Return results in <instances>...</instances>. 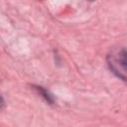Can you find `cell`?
<instances>
[{"mask_svg": "<svg viewBox=\"0 0 127 127\" xmlns=\"http://www.w3.org/2000/svg\"><path fill=\"white\" fill-rule=\"evenodd\" d=\"M3 104H4V102H3V99H2V97L0 96V108L3 106Z\"/></svg>", "mask_w": 127, "mask_h": 127, "instance_id": "2", "label": "cell"}, {"mask_svg": "<svg viewBox=\"0 0 127 127\" xmlns=\"http://www.w3.org/2000/svg\"><path fill=\"white\" fill-rule=\"evenodd\" d=\"M88 1H93V0H88Z\"/></svg>", "mask_w": 127, "mask_h": 127, "instance_id": "3", "label": "cell"}, {"mask_svg": "<svg viewBox=\"0 0 127 127\" xmlns=\"http://www.w3.org/2000/svg\"><path fill=\"white\" fill-rule=\"evenodd\" d=\"M108 64L110 68L115 72L118 76H120L123 80H125L126 76V53L125 50L114 51L108 56Z\"/></svg>", "mask_w": 127, "mask_h": 127, "instance_id": "1", "label": "cell"}]
</instances>
